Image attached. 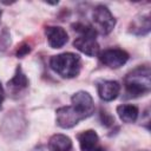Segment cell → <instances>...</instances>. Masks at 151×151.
<instances>
[{"mask_svg": "<svg viewBox=\"0 0 151 151\" xmlns=\"http://www.w3.org/2000/svg\"><path fill=\"white\" fill-rule=\"evenodd\" d=\"M124 86L129 98H137L147 94L151 90L149 66H138L127 73L124 79Z\"/></svg>", "mask_w": 151, "mask_h": 151, "instance_id": "1", "label": "cell"}, {"mask_svg": "<svg viewBox=\"0 0 151 151\" xmlns=\"http://www.w3.org/2000/svg\"><path fill=\"white\" fill-rule=\"evenodd\" d=\"M50 66L60 77L71 79L80 72V57L71 52L60 53L50 59Z\"/></svg>", "mask_w": 151, "mask_h": 151, "instance_id": "2", "label": "cell"}, {"mask_svg": "<svg viewBox=\"0 0 151 151\" xmlns=\"http://www.w3.org/2000/svg\"><path fill=\"white\" fill-rule=\"evenodd\" d=\"M93 29L103 35L112 32L116 26V19L110 12V9L104 5H98L92 13Z\"/></svg>", "mask_w": 151, "mask_h": 151, "instance_id": "3", "label": "cell"}, {"mask_svg": "<svg viewBox=\"0 0 151 151\" xmlns=\"http://www.w3.org/2000/svg\"><path fill=\"white\" fill-rule=\"evenodd\" d=\"M83 119L84 117L72 105L61 106L55 111V122L61 129H71Z\"/></svg>", "mask_w": 151, "mask_h": 151, "instance_id": "4", "label": "cell"}, {"mask_svg": "<svg viewBox=\"0 0 151 151\" xmlns=\"http://www.w3.org/2000/svg\"><path fill=\"white\" fill-rule=\"evenodd\" d=\"M99 60L110 68H119L129 60V53L120 48H106L98 53Z\"/></svg>", "mask_w": 151, "mask_h": 151, "instance_id": "5", "label": "cell"}, {"mask_svg": "<svg viewBox=\"0 0 151 151\" xmlns=\"http://www.w3.org/2000/svg\"><path fill=\"white\" fill-rule=\"evenodd\" d=\"M71 105L84 117V119L91 117L94 112V103L91 94L86 91H78L71 98Z\"/></svg>", "mask_w": 151, "mask_h": 151, "instance_id": "6", "label": "cell"}, {"mask_svg": "<svg viewBox=\"0 0 151 151\" xmlns=\"http://www.w3.org/2000/svg\"><path fill=\"white\" fill-rule=\"evenodd\" d=\"M96 35H97L96 31L80 34L73 41V46L81 53H84L88 57H94L99 53V44L96 40Z\"/></svg>", "mask_w": 151, "mask_h": 151, "instance_id": "7", "label": "cell"}, {"mask_svg": "<svg viewBox=\"0 0 151 151\" xmlns=\"http://www.w3.org/2000/svg\"><path fill=\"white\" fill-rule=\"evenodd\" d=\"M97 91L101 100L112 101L120 92V84L116 80H98Z\"/></svg>", "mask_w": 151, "mask_h": 151, "instance_id": "8", "label": "cell"}, {"mask_svg": "<svg viewBox=\"0 0 151 151\" xmlns=\"http://www.w3.org/2000/svg\"><path fill=\"white\" fill-rule=\"evenodd\" d=\"M45 35L52 48H60L68 40L67 32L60 26H47L45 28Z\"/></svg>", "mask_w": 151, "mask_h": 151, "instance_id": "9", "label": "cell"}, {"mask_svg": "<svg viewBox=\"0 0 151 151\" xmlns=\"http://www.w3.org/2000/svg\"><path fill=\"white\" fill-rule=\"evenodd\" d=\"M28 87V79L26 77V74L22 72L20 65L17 66L15 68V73L12 77L11 80H8L7 83V88L12 94H18L20 93L22 90Z\"/></svg>", "mask_w": 151, "mask_h": 151, "instance_id": "10", "label": "cell"}, {"mask_svg": "<svg viewBox=\"0 0 151 151\" xmlns=\"http://www.w3.org/2000/svg\"><path fill=\"white\" fill-rule=\"evenodd\" d=\"M77 138L81 151H93L99 142V137L94 130L83 131L77 136Z\"/></svg>", "mask_w": 151, "mask_h": 151, "instance_id": "11", "label": "cell"}, {"mask_svg": "<svg viewBox=\"0 0 151 151\" xmlns=\"http://www.w3.org/2000/svg\"><path fill=\"white\" fill-rule=\"evenodd\" d=\"M48 150L50 151H73L72 140L70 137L61 133L53 134L48 140Z\"/></svg>", "mask_w": 151, "mask_h": 151, "instance_id": "12", "label": "cell"}, {"mask_svg": "<svg viewBox=\"0 0 151 151\" xmlns=\"http://www.w3.org/2000/svg\"><path fill=\"white\" fill-rule=\"evenodd\" d=\"M151 22L149 15H139L134 18L130 26V32L136 35H145L150 32Z\"/></svg>", "mask_w": 151, "mask_h": 151, "instance_id": "13", "label": "cell"}, {"mask_svg": "<svg viewBox=\"0 0 151 151\" xmlns=\"http://www.w3.org/2000/svg\"><path fill=\"white\" fill-rule=\"evenodd\" d=\"M117 113L120 118L122 122L124 123H134L138 118V107L136 105H131V104H123L119 105L117 107Z\"/></svg>", "mask_w": 151, "mask_h": 151, "instance_id": "14", "label": "cell"}, {"mask_svg": "<svg viewBox=\"0 0 151 151\" xmlns=\"http://www.w3.org/2000/svg\"><path fill=\"white\" fill-rule=\"evenodd\" d=\"M100 119L103 122V125H105V126H110L114 123V118L104 111H101V113H100Z\"/></svg>", "mask_w": 151, "mask_h": 151, "instance_id": "15", "label": "cell"}, {"mask_svg": "<svg viewBox=\"0 0 151 151\" xmlns=\"http://www.w3.org/2000/svg\"><path fill=\"white\" fill-rule=\"evenodd\" d=\"M29 52H31V47H29L28 45H26V44H22V45L17 50L15 54H17L18 58H22V57H25L26 54H28Z\"/></svg>", "mask_w": 151, "mask_h": 151, "instance_id": "16", "label": "cell"}, {"mask_svg": "<svg viewBox=\"0 0 151 151\" xmlns=\"http://www.w3.org/2000/svg\"><path fill=\"white\" fill-rule=\"evenodd\" d=\"M4 97H5V92H4V87H2V85L0 83V106H1V104L4 101Z\"/></svg>", "mask_w": 151, "mask_h": 151, "instance_id": "17", "label": "cell"}, {"mask_svg": "<svg viewBox=\"0 0 151 151\" xmlns=\"http://www.w3.org/2000/svg\"><path fill=\"white\" fill-rule=\"evenodd\" d=\"M93 151H105L104 149H101V147H98V149H94Z\"/></svg>", "mask_w": 151, "mask_h": 151, "instance_id": "18", "label": "cell"}, {"mask_svg": "<svg viewBox=\"0 0 151 151\" xmlns=\"http://www.w3.org/2000/svg\"><path fill=\"white\" fill-rule=\"evenodd\" d=\"M1 14H2V12H1V9H0V17H1Z\"/></svg>", "mask_w": 151, "mask_h": 151, "instance_id": "19", "label": "cell"}]
</instances>
